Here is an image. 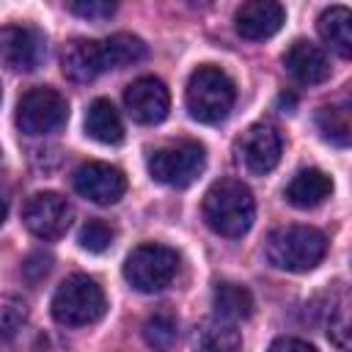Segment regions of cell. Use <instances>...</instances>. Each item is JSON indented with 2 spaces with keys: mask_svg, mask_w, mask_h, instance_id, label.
<instances>
[{
  "mask_svg": "<svg viewBox=\"0 0 352 352\" xmlns=\"http://www.w3.org/2000/svg\"><path fill=\"white\" fill-rule=\"evenodd\" d=\"M190 346H192V352H239L242 349V336H239L234 322L206 316L195 324Z\"/></svg>",
  "mask_w": 352,
  "mask_h": 352,
  "instance_id": "e0dca14e",
  "label": "cell"
},
{
  "mask_svg": "<svg viewBox=\"0 0 352 352\" xmlns=\"http://www.w3.org/2000/svg\"><path fill=\"white\" fill-rule=\"evenodd\" d=\"M212 305H214V316L217 319L239 322V319H248L253 314V294L239 283L223 280V283L214 286Z\"/></svg>",
  "mask_w": 352,
  "mask_h": 352,
  "instance_id": "ffe728a7",
  "label": "cell"
},
{
  "mask_svg": "<svg viewBox=\"0 0 352 352\" xmlns=\"http://www.w3.org/2000/svg\"><path fill=\"white\" fill-rule=\"evenodd\" d=\"M206 226L220 236H242L250 231L256 220V201L245 182L239 179H220L214 182L201 204Z\"/></svg>",
  "mask_w": 352,
  "mask_h": 352,
  "instance_id": "6da1fadb",
  "label": "cell"
},
{
  "mask_svg": "<svg viewBox=\"0 0 352 352\" xmlns=\"http://www.w3.org/2000/svg\"><path fill=\"white\" fill-rule=\"evenodd\" d=\"M85 132L96 143L113 146L124 138V121L110 99H94L85 110Z\"/></svg>",
  "mask_w": 352,
  "mask_h": 352,
  "instance_id": "ac0fdd59",
  "label": "cell"
},
{
  "mask_svg": "<svg viewBox=\"0 0 352 352\" xmlns=\"http://www.w3.org/2000/svg\"><path fill=\"white\" fill-rule=\"evenodd\" d=\"M286 22V11L280 3L275 0H250V3H242L236 8V16H234V25H236V33L248 41H264L270 36H275Z\"/></svg>",
  "mask_w": 352,
  "mask_h": 352,
  "instance_id": "5bb4252c",
  "label": "cell"
},
{
  "mask_svg": "<svg viewBox=\"0 0 352 352\" xmlns=\"http://www.w3.org/2000/svg\"><path fill=\"white\" fill-rule=\"evenodd\" d=\"M146 165L154 182L168 184V187H187L204 173L206 151L198 140H179V143L154 148Z\"/></svg>",
  "mask_w": 352,
  "mask_h": 352,
  "instance_id": "8992f818",
  "label": "cell"
},
{
  "mask_svg": "<svg viewBox=\"0 0 352 352\" xmlns=\"http://www.w3.org/2000/svg\"><path fill=\"white\" fill-rule=\"evenodd\" d=\"M330 341L341 349V352H349V300L341 297V302L336 305L333 316H330Z\"/></svg>",
  "mask_w": 352,
  "mask_h": 352,
  "instance_id": "cb8c5ba5",
  "label": "cell"
},
{
  "mask_svg": "<svg viewBox=\"0 0 352 352\" xmlns=\"http://www.w3.org/2000/svg\"><path fill=\"white\" fill-rule=\"evenodd\" d=\"M6 214H8V206H6V201H0V226H3V220H6Z\"/></svg>",
  "mask_w": 352,
  "mask_h": 352,
  "instance_id": "4316f807",
  "label": "cell"
},
{
  "mask_svg": "<svg viewBox=\"0 0 352 352\" xmlns=\"http://www.w3.org/2000/svg\"><path fill=\"white\" fill-rule=\"evenodd\" d=\"M179 272V253L162 242L138 245L124 261V278L132 289L143 294L162 292Z\"/></svg>",
  "mask_w": 352,
  "mask_h": 352,
  "instance_id": "5b68a950",
  "label": "cell"
},
{
  "mask_svg": "<svg viewBox=\"0 0 352 352\" xmlns=\"http://www.w3.org/2000/svg\"><path fill=\"white\" fill-rule=\"evenodd\" d=\"M69 118L66 96L50 85L28 88L16 102V126L25 135H50L58 132Z\"/></svg>",
  "mask_w": 352,
  "mask_h": 352,
  "instance_id": "52a82bcc",
  "label": "cell"
},
{
  "mask_svg": "<svg viewBox=\"0 0 352 352\" xmlns=\"http://www.w3.org/2000/svg\"><path fill=\"white\" fill-rule=\"evenodd\" d=\"M60 63H63V74L74 82H91L102 72L113 69L104 38L102 41H96V38H72L63 47Z\"/></svg>",
  "mask_w": 352,
  "mask_h": 352,
  "instance_id": "4fadbf2b",
  "label": "cell"
},
{
  "mask_svg": "<svg viewBox=\"0 0 352 352\" xmlns=\"http://www.w3.org/2000/svg\"><path fill=\"white\" fill-rule=\"evenodd\" d=\"M280 148H283V143L272 124H250L236 140L239 162L256 176L270 173L280 162Z\"/></svg>",
  "mask_w": 352,
  "mask_h": 352,
  "instance_id": "9c48e42d",
  "label": "cell"
},
{
  "mask_svg": "<svg viewBox=\"0 0 352 352\" xmlns=\"http://www.w3.org/2000/svg\"><path fill=\"white\" fill-rule=\"evenodd\" d=\"M327 253V239L314 226H278L264 242V256L275 270L283 272H311Z\"/></svg>",
  "mask_w": 352,
  "mask_h": 352,
  "instance_id": "7a4b0ae2",
  "label": "cell"
},
{
  "mask_svg": "<svg viewBox=\"0 0 352 352\" xmlns=\"http://www.w3.org/2000/svg\"><path fill=\"white\" fill-rule=\"evenodd\" d=\"M143 338L154 352H170L179 341V319L170 311H154L143 324Z\"/></svg>",
  "mask_w": 352,
  "mask_h": 352,
  "instance_id": "7402d4cb",
  "label": "cell"
},
{
  "mask_svg": "<svg viewBox=\"0 0 352 352\" xmlns=\"http://www.w3.org/2000/svg\"><path fill=\"white\" fill-rule=\"evenodd\" d=\"M316 126H319L322 138L330 140L333 146H349V138H352V110H349V102L344 99V102H333V104L319 107Z\"/></svg>",
  "mask_w": 352,
  "mask_h": 352,
  "instance_id": "44dd1931",
  "label": "cell"
},
{
  "mask_svg": "<svg viewBox=\"0 0 352 352\" xmlns=\"http://www.w3.org/2000/svg\"><path fill=\"white\" fill-rule=\"evenodd\" d=\"M72 184L82 198H88L99 206H110V204L121 201L126 192V176L116 165H107V162L80 165L72 176Z\"/></svg>",
  "mask_w": 352,
  "mask_h": 352,
  "instance_id": "30bf717a",
  "label": "cell"
},
{
  "mask_svg": "<svg viewBox=\"0 0 352 352\" xmlns=\"http://www.w3.org/2000/svg\"><path fill=\"white\" fill-rule=\"evenodd\" d=\"M124 104L132 121L138 124H160L170 110V94L160 77H138L124 91Z\"/></svg>",
  "mask_w": 352,
  "mask_h": 352,
  "instance_id": "7c38bea8",
  "label": "cell"
},
{
  "mask_svg": "<svg viewBox=\"0 0 352 352\" xmlns=\"http://www.w3.org/2000/svg\"><path fill=\"white\" fill-rule=\"evenodd\" d=\"M72 217H74V209L72 204L60 195V192H52V190H44V192H36L25 201L22 206V220H25V228L44 239V242H52V239H60L69 226H72Z\"/></svg>",
  "mask_w": 352,
  "mask_h": 352,
  "instance_id": "ba28073f",
  "label": "cell"
},
{
  "mask_svg": "<svg viewBox=\"0 0 352 352\" xmlns=\"http://www.w3.org/2000/svg\"><path fill=\"white\" fill-rule=\"evenodd\" d=\"M113 239H116V228H113L110 223L99 220V217L88 220V223L80 228V234H77L80 248L88 250V253H104V250L113 245Z\"/></svg>",
  "mask_w": 352,
  "mask_h": 352,
  "instance_id": "603a6c76",
  "label": "cell"
},
{
  "mask_svg": "<svg viewBox=\"0 0 352 352\" xmlns=\"http://www.w3.org/2000/svg\"><path fill=\"white\" fill-rule=\"evenodd\" d=\"M283 66L292 74V80H297L302 85H316V82L327 80V74H330V60H327L324 50L305 38H297L289 44V50L283 52Z\"/></svg>",
  "mask_w": 352,
  "mask_h": 352,
  "instance_id": "9a60e30c",
  "label": "cell"
},
{
  "mask_svg": "<svg viewBox=\"0 0 352 352\" xmlns=\"http://www.w3.org/2000/svg\"><path fill=\"white\" fill-rule=\"evenodd\" d=\"M316 30L324 38V44H330L341 58L352 55V14H349V8L333 6V8L322 11Z\"/></svg>",
  "mask_w": 352,
  "mask_h": 352,
  "instance_id": "d6986e66",
  "label": "cell"
},
{
  "mask_svg": "<svg viewBox=\"0 0 352 352\" xmlns=\"http://www.w3.org/2000/svg\"><path fill=\"white\" fill-rule=\"evenodd\" d=\"M69 11L77 14V16H82V19L102 22V19L113 16L116 3H110V0H77V3H69Z\"/></svg>",
  "mask_w": 352,
  "mask_h": 352,
  "instance_id": "d4e9b609",
  "label": "cell"
},
{
  "mask_svg": "<svg viewBox=\"0 0 352 352\" xmlns=\"http://www.w3.org/2000/svg\"><path fill=\"white\" fill-rule=\"evenodd\" d=\"M267 352H316L308 341H300V338H275L270 346H267Z\"/></svg>",
  "mask_w": 352,
  "mask_h": 352,
  "instance_id": "484cf974",
  "label": "cell"
},
{
  "mask_svg": "<svg viewBox=\"0 0 352 352\" xmlns=\"http://www.w3.org/2000/svg\"><path fill=\"white\" fill-rule=\"evenodd\" d=\"M107 300L102 286L88 275H69L52 294L50 311L58 324L66 327H85L104 316Z\"/></svg>",
  "mask_w": 352,
  "mask_h": 352,
  "instance_id": "277c9868",
  "label": "cell"
},
{
  "mask_svg": "<svg viewBox=\"0 0 352 352\" xmlns=\"http://www.w3.org/2000/svg\"><path fill=\"white\" fill-rule=\"evenodd\" d=\"M184 102H187V110H190V116L195 121L220 124L231 113V107L236 102L234 80L220 66L204 63L190 74L187 91H184Z\"/></svg>",
  "mask_w": 352,
  "mask_h": 352,
  "instance_id": "3957f363",
  "label": "cell"
},
{
  "mask_svg": "<svg viewBox=\"0 0 352 352\" xmlns=\"http://www.w3.org/2000/svg\"><path fill=\"white\" fill-rule=\"evenodd\" d=\"M333 192V179L319 168H302L292 176L283 190V198L297 209H314Z\"/></svg>",
  "mask_w": 352,
  "mask_h": 352,
  "instance_id": "2e32d148",
  "label": "cell"
},
{
  "mask_svg": "<svg viewBox=\"0 0 352 352\" xmlns=\"http://www.w3.org/2000/svg\"><path fill=\"white\" fill-rule=\"evenodd\" d=\"M47 44L36 28L6 25L0 28V60L14 72H33L44 60Z\"/></svg>",
  "mask_w": 352,
  "mask_h": 352,
  "instance_id": "8fae6325",
  "label": "cell"
}]
</instances>
